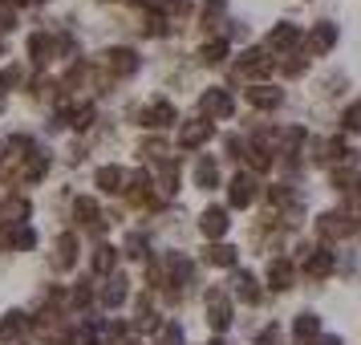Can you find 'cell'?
Here are the masks:
<instances>
[{"label":"cell","instance_id":"cell-1","mask_svg":"<svg viewBox=\"0 0 361 345\" xmlns=\"http://www.w3.org/2000/svg\"><path fill=\"white\" fill-rule=\"evenodd\" d=\"M203 231L219 236V231H224V212H207V215H203Z\"/></svg>","mask_w":361,"mask_h":345}]
</instances>
